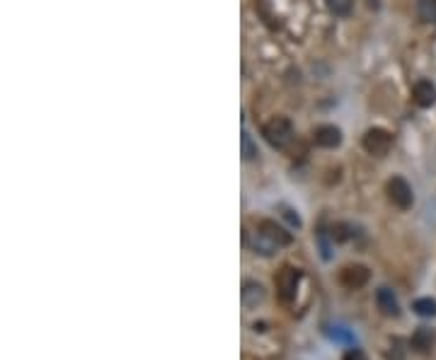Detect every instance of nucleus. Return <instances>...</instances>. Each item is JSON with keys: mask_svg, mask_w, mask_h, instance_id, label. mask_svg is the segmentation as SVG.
<instances>
[{"mask_svg": "<svg viewBox=\"0 0 436 360\" xmlns=\"http://www.w3.org/2000/svg\"><path fill=\"white\" fill-rule=\"evenodd\" d=\"M293 242V235L286 227L277 225L274 220H259L257 230L252 232V240H250V247L255 254H262V257H272L274 252H279L281 247H288Z\"/></svg>", "mask_w": 436, "mask_h": 360, "instance_id": "f257e3e1", "label": "nucleus"}, {"mask_svg": "<svg viewBox=\"0 0 436 360\" xmlns=\"http://www.w3.org/2000/svg\"><path fill=\"white\" fill-rule=\"evenodd\" d=\"M262 136L267 138V143L272 145V148L284 150V148H288V143L293 140V126L288 118L277 116L262 126Z\"/></svg>", "mask_w": 436, "mask_h": 360, "instance_id": "f03ea898", "label": "nucleus"}, {"mask_svg": "<svg viewBox=\"0 0 436 360\" xmlns=\"http://www.w3.org/2000/svg\"><path fill=\"white\" fill-rule=\"evenodd\" d=\"M361 145L373 158H386L393 148V136L386 129H368L361 138Z\"/></svg>", "mask_w": 436, "mask_h": 360, "instance_id": "7ed1b4c3", "label": "nucleus"}, {"mask_svg": "<svg viewBox=\"0 0 436 360\" xmlns=\"http://www.w3.org/2000/svg\"><path fill=\"white\" fill-rule=\"evenodd\" d=\"M388 198H390L393 206H397L400 211H410L412 203H415L412 187L407 184V179L402 177H393L390 182H388Z\"/></svg>", "mask_w": 436, "mask_h": 360, "instance_id": "20e7f679", "label": "nucleus"}, {"mask_svg": "<svg viewBox=\"0 0 436 360\" xmlns=\"http://www.w3.org/2000/svg\"><path fill=\"white\" fill-rule=\"evenodd\" d=\"M298 278H301V273H298V268H293V266H284L281 271L274 276L279 297H281L284 302L293 300V295H296V288H298Z\"/></svg>", "mask_w": 436, "mask_h": 360, "instance_id": "39448f33", "label": "nucleus"}, {"mask_svg": "<svg viewBox=\"0 0 436 360\" xmlns=\"http://www.w3.org/2000/svg\"><path fill=\"white\" fill-rule=\"evenodd\" d=\"M368 278H371V271H368L366 266H361V264L344 266L342 273H339V283H342L344 288H349V290H359V288H364L368 283Z\"/></svg>", "mask_w": 436, "mask_h": 360, "instance_id": "423d86ee", "label": "nucleus"}, {"mask_svg": "<svg viewBox=\"0 0 436 360\" xmlns=\"http://www.w3.org/2000/svg\"><path fill=\"white\" fill-rule=\"evenodd\" d=\"M313 140H315V145H320V148H337V145L342 143V131L333 124H322L313 131Z\"/></svg>", "mask_w": 436, "mask_h": 360, "instance_id": "0eeeda50", "label": "nucleus"}, {"mask_svg": "<svg viewBox=\"0 0 436 360\" xmlns=\"http://www.w3.org/2000/svg\"><path fill=\"white\" fill-rule=\"evenodd\" d=\"M412 102H415L417 107H422V109L431 107V104L436 102L434 83H429V80H417V83L412 85Z\"/></svg>", "mask_w": 436, "mask_h": 360, "instance_id": "6e6552de", "label": "nucleus"}, {"mask_svg": "<svg viewBox=\"0 0 436 360\" xmlns=\"http://www.w3.org/2000/svg\"><path fill=\"white\" fill-rule=\"evenodd\" d=\"M376 302H378V310H381L386 317H397V315H400V305H397V297H395V293H393L390 288H378Z\"/></svg>", "mask_w": 436, "mask_h": 360, "instance_id": "1a4fd4ad", "label": "nucleus"}, {"mask_svg": "<svg viewBox=\"0 0 436 360\" xmlns=\"http://www.w3.org/2000/svg\"><path fill=\"white\" fill-rule=\"evenodd\" d=\"M264 300V288L255 281L243 283V305L245 307H257V302Z\"/></svg>", "mask_w": 436, "mask_h": 360, "instance_id": "9d476101", "label": "nucleus"}, {"mask_svg": "<svg viewBox=\"0 0 436 360\" xmlns=\"http://www.w3.org/2000/svg\"><path fill=\"white\" fill-rule=\"evenodd\" d=\"M417 17L426 25L436 22V0H417Z\"/></svg>", "mask_w": 436, "mask_h": 360, "instance_id": "9b49d317", "label": "nucleus"}, {"mask_svg": "<svg viewBox=\"0 0 436 360\" xmlns=\"http://www.w3.org/2000/svg\"><path fill=\"white\" fill-rule=\"evenodd\" d=\"M327 8L330 12L337 17H349L354 10V0H327Z\"/></svg>", "mask_w": 436, "mask_h": 360, "instance_id": "f8f14e48", "label": "nucleus"}, {"mask_svg": "<svg viewBox=\"0 0 436 360\" xmlns=\"http://www.w3.org/2000/svg\"><path fill=\"white\" fill-rule=\"evenodd\" d=\"M412 310L422 317H434L436 315V300H431V297H419V300H415Z\"/></svg>", "mask_w": 436, "mask_h": 360, "instance_id": "ddd939ff", "label": "nucleus"}, {"mask_svg": "<svg viewBox=\"0 0 436 360\" xmlns=\"http://www.w3.org/2000/svg\"><path fill=\"white\" fill-rule=\"evenodd\" d=\"M431 341H434V334H431L429 329H419L415 339H412V346H415L417 350H426L431 346Z\"/></svg>", "mask_w": 436, "mask_h": 360, "instance_id": "4468645a", "label": "nucleus"}, {"mask_svg": "<svg viewBox=\"0 0 436 360\" xmlns=\"http://www.w3.org/2000/svg\"><path fill=\"white\" fill-rule=\"evenodd\" d=\"M255 155H257V148H255V143H252V138H250L248 131H243V158L252 160Z\"/></svg>", "mask_w": 436, "mask_h": 360, "instance_id": "2eb2a0df", "label": "nucleus"}, {"mask_svg": "<svg viewBox=\"0 0 436 360\" xmlns=\"http://www.w3.org/2000/svg\"><path fill=\"white\" fill-rule=\"evenodd\" d=\"M330 339H335V341H354L352 339V334H347V331H342V326H335L333 331H330Z\"/></svg>", "mask_w": 436, "mask_h": 360, "instance_id": "dca6fc26", "label": "nucleus"}, {"mask_svg": "<svg viewBox=\"0 0 436 360\" xmlns=\"http://www.w3.org/2000/svg\"><path fill=\"white\" fill-rule=\"evenodd\" d=\"M342 360H368L366 353H364L361 348H349L347 353L342 355Z\"/></svg>", "mask_w": 436, "mask_h": 360, "instance_id": "f3484780", "label": "nucleus"}, {"mask_svg": "<svg viewBox=\"0 0 436 360\" xmlns=\"http://www.w3.org/2000/svg\"><path fill=\"white\" fill-rule=\"evenodd\" d=\"M281 211H284V213H281V215H284V218H286V220H288V222H291V225H293V227H301V218H298V215H296V213H293V211H291V208L281 206Z\"/></svg>", "mask_w": 436, "mask_h": 360, "instance_id": "a211bd4d", "label": "nucleus"}, {"mask_svg": "<svg viewBox=\"0 0 436 360\" xmlns=\"http://www.w3.org/2000/svg\"><path fill=\"white\" fill-rule=\"evenodd\" d=\"M368 8H373V10H376V8H378V0H368Z\"/></svg>", "mask_w": 436, "mask_h": 360, "instance_id": "6ab92c4d", "label": "nucleus"}]
</instances>
